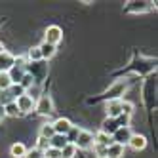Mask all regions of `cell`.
I'll list each match as a JSON object with an SVG mask.
<instances>
[{
	"label": "cell",
	"mask_w": 158,
	"mask_h": 158,
	"mask_svg": "<svg viewBox=\"0 0 158 158\" xmlns=\"http://www.w3.org/2000/svg\"><path fill=\"white\" fill-rule=\"evenodd\" d=\"M128 147L133 152H141V151L147 149V137L143 133H133L130 137V141H128Z\"/></svg>",
	"instance_id": "8fae6325"
},
{
	"label": "cell",
	"mask_w": 158,
	"mask_h": 158,
	"mask_svg": "<svg viewBox=\"0 0 158 158\" xmlns=\"http://www.w3.org/2000/svg\"><path fill=\"white\" fill-rule=\"evenodd\" d=\"M4 112H6V118H21V112H19V109L15 105V101L4 105Z\"/></svg>",
	"instance_id": "ffe728a7"
},
{
	"label": "cell",
	"mask_w": 158,
	"mask_h": 158,
	"mask_svg": "<svg viewBox=\"0 0 158 158\" xmlns=\"http://www.w3.org/2000/svg\"><path fill=\"white\" fill-rule=\"evenodd\" d=\"M12 78H10L8 73H0V92H4V89H8L10 86H12Z\"/></svg>",
	"instance_id": "cb8c5ba5"
},
{
	"label": "cell",
	"mask_w": 158,
	"mask_h": 158,
	"mask_svg": "<svg viewBox=\"0 0 158 158\" xmlns=\"http://www.w3.org/2000/svg\"><path fill=\"white\" fill-rule=\"evenodd\" d=\"M38 50H40V55H42V61H46V63L57 53V46H52V44H48V42H42L38 46Z\"/></svg>",
	"instance_id": "9a60e30c"
},
{
	"label": "cell",
	"mask_w": 158,
	"mask_h": 158,
	"mask_svg": "<svg viewBox=\"0 0 158 158\" xmlns=\"http://www.w3.org/2000/svg\"><path fill=\"white\" fill-rule=\"evenodd\" d=\"M2 52H6V46H4V42H0V53Z\"/></svg>",
	"instance_id": "f1b7e54d"
},
{
	"label": "cell",
	"mask_w": 158,
	"mask_h": 158,
	"mask_svg": "<svg viewBox=\"0 0 158 158\" xmlns=\"http://www.w3.org/2000/svg\"><path fill=\"white\" fill-rule=\"evenodd\" d=\"M35 112H36L38 116H42V118H48V116H52L53 112H55V105H53V99H52V95H48V94H42V95L36 99Z\"/></svg>",
	"instance_id": "7a4b0ae2"
},
{
	"label": "cell",
	"mask_w": 158,
	"mask_h": 158,
	"mask_svg": "<svg viewBox=\"0 0 158 158\" xmlns=\"http://www.w3.org/2000/svg\"><path fill=\"white\" fill-rule=\"evenodd\" d=\"M131 135H133L131 126H122V128H118L114 133L110 135V139H112V143H118V145H124V147H126Z\"/></svg>",
	"instance_id": "52a82bcc"
},
{
	"label": "cell",
	"mask_w": 158,
	"mask_h": 158,
	"mask_svg": "<svg viewBox=\"0 0 158 158\" xmlns=\"http://www.w3.org/2000/svg\"><path fill=\"white\" fill-rule=\"evenodd\" d=\"M4 120H6V112H4V107L0 105V126L4 124Z\"/></svg>",
	"instance_id": "83f0119b"
},
{
	"label": "cell",
	"mask_w": 158,
	"mask_h": 158,
	"mask_svg": "<svg viewBox=\"0 0 158 158\" xmlns=\"http://www.w3.org/2000/svg\"><path fill=\"white\" fill-rule=\"evenodd\" d=\"M105 114L107 118H118L122 114V99L105 101Z\"/></svg>",
	"instance_id": "9c48e42d"
},
{
	"label": "cell",
	"mask_w": 158,
	"mask_h": 158,
	"mask_svg": "<svg viewBox=\"0 0 158 158\" xmlns=\"http://www.w3.org/2000/svg\"><path fill=\"white\" fill-rule=\"evenodd\" d=\"M15 67V55L12 52H2L0 53V73H10Z\"/></svg>",
	"instance_id": "30bf717a"
},
{
	"label": "cell",
	"mask_w": 158,
	"mask_h": 158,
	"mask_svg": "<svg viewBox=\"0 0 158 158\" xmlns=\"http://www.w3.org/2000/svg\"><path fill=\"white\" fill-rule=\"evenodd\" d=\"M23 158H44V154H42L38 149H35V147H32V149L27 151V154H25Z\"/></svg>",
	"instance_id": "4316f807"
},
{
	"label": "cell",
	"mask_w": 158,
	"mask_h": 158,
	"mask_svg": "<svg viewBox=\"0 0 158 158\" xmlns=\"http://www.w3.org/2000/svg\"><path fill=\"white\" fill-rule=\"evenodd\" d=\"M154 4L156 2H137V0H133V2H126V12L133 14V15H139V14H145L149 10L156 8Z\"/></svg>",
	"instance_id": "8992f818"
},
{
	"label": "cell",
	"mask_w": 158,
	"mask_h": 158,
	"mask_svg": "<svg viewBox=\"0 0 158 158\" xmlns=\"http://www.w3.org/2000/svg\"><path fill=\"white\" fill-rule=\"evenodd\" d=\"M63 40V29L59 25H48L44 31V42L52 44V46H57Z\"/></svg>",
	"instance_id": "277c9868"
},
{
	"label": "cell",
	"mask_w": 158,
	"mask_h": 158,
	"mask_svg": "<svg viewBox=\"0 0 158 158\" xmlns=\"http://www.w3.org/2000/svg\"><path fill=\"white\" fill-rule=\"evenodd\" d=\"M38 135L40 137H44V139H52L53 135H55V131H53V126H52V122H44L42 126H40V131H38Z\"/></svg>",
	"instance_id": "d6986e66"
},
{
	"label": "cell",
	"mask_w": 158,
	"mask_h": 158,
	"mask_svg": "<svg viewBox=\"0 0 158 158\" xmlns=\"http://www.w3.org/2000/svg\"><path fill=\"white\" fill-rule=\"evenodd\" d=\"M122 114H124V116H128V118H131V116L135 114V105L131 103V101L122 99Z\"/></svg>",
	"instance_id": "7402d4cb"
},
{
	"label": "cell",
	"mask_w": 158,
	"mask_h": 158,
	"mask_svg": "<svg viewBox=\"0 0 158 158\" xmlns=\"http://www.w3.org/2000/svg\"><path fill=\"white\" fill-rule=\"evenodd\" d=\"M110 143H112L110 135H107L103 131H95L94 133V145H97V147H109Z\"/></svg>",
	"instance_id": "2e32d148"
},
{
	"label": "cell",
	"mask_w": 158,
	"mask_h": 158,
	"mask_svg": "<svg viewBox=\"0 0 158 158\" xmlns=\"http://www.w3.org/2000/svg\"><path fill=\"white\" fill-rule=\"evenodd\" d=\"M25 57H27L29 63H38V61H42V55H40L38 46H31V48L25 52Z\"/></svg>",
	"instance_id": "e0dca14e"
},
{
	"label": "cell",
	"mask_w": 158,
	"mask_h": 158,
	"mask_svg": "<svg viewBox=\"0 0 158 158\" xmlns=\"http://www.w3.org/2000/svg\"><path fill=\"white\" fill-rule=\"evenodd\" d=\"M42 154H44V158H61V151L52 149V147H50V149H46Z\"/></svg>",
	"instance_id": "484cf974"
},
{
	"label": "cell",
	"mask_w": 158,
	"mask_h": 158,
	"mask_svg": "<svg viewBox=\"0 0 158 158\" xmlns=\"http://www.w3.org/2000/svg\"><path fill=\"white\" fill-rule=\"evenodd\" d=\"M35 84H36V82H35V78H32V76H31V74H29V73L25 71L23 78H21V80H19V86H21V88H23L25 92H27V89H29V88H32Z\"/></svg>",
	"instance_id": "603a6c76"
},
{
	"label": "cell",
	"mask_w": 158,
	"mask_h": 158,
	"mask_svg": "<svg viewBox=\"0 0 158 158\" xmlns=\"http://www.w3.org/2000/svg\"><path fill=\"white\" fill-rule=\"evenodd\" d=\"M128 80H114L103 94V99L105 101H112V99H124V95H126L128 92Z\"/></svg>",
	"instance_id": "6da1fadb"
},
{
	"label": "cell",
	"mask_w": 158,
	"mask_h": 158,
	"mask_svg": "<svg viewBox=\"0 0 158 158\" xmlns=\"http://www.w3.org/2000/svg\"><path fill=\"white\" fill-rule=\"evenodd\" d=\"M35 149H38L40 152H44L46 149H50V141H48V139H44V137H40V135H38V137H36V143H35Z\"/></svg>",
	"instance_id": "d4e9b609"
},
{
	"label": "cell",
	"mask_w": 158,
	"mask_h": 158,
	"mask_svg": "<svg viewBox=\"0 0 158 158\" xmlns=\"http://www.w3.org/2000/svg\"><path fill=\"white\" fill-rule=\"evenodd\" d=\"M67 143H69V141H67V135H57V133H55L53 137L50 139V147H52V149H57V151H61Z\"/></svg>",
	"instance_id": "ac0fdd59"
},
{
	"label": "cell",
	"mask_w": 158,
	"mask_h": 158,
	"mask_svg": "<svg viewBox=\"0 0 158 158\" xmlns=\"http://www.w3.org/2000/svg\"><path fill=\"white\" fill-rule=\"evenodd\" d=\"M74 145L78 151H92L94 149V131L80 128V131H78L76 139H74Z\"/></svg>",
	"instance_id": "3957f363"
},
{
	"label": "cell",
	"mask_w": 158,
	"mask_h": 158,
	"mask_svg": "<svg viewBox=\"0 0 158 158\" xmlns=\"http://www.w3.org/2000/svg\"><path fill=\"white\" fill-rule=\"evenodd\" d=\"M126 156V147L118 143H110L105 151V158H124Z\"/></svg>",
	"instance_id": "4fadbf2b"
},
{
	"label": "cell",
	"mask_w": 158,
	"mask_h": 158,
	"mask_svg": "<svg viewBox=\"0 0 158 158\" xmlns=\"http://www.w3.org/2000/svg\"><path fill=\"white\" fill-rule=\"evenodd\" d=\"M76 154H78V149L74 143H67L61 149V158H74Z\"/></svg>",
	"instance_id": "44dd1931"
},
{
	"label": "cell",
	"mask_w": 158,
	"mask_h": 158,
	"mask_svg": "<svg viewBox=\"0 0 158 158\" xmlns=\"http://www.w3.org/2000/svg\"><path fill=\"white\" fill-rule=\"evenodd\" d=\"M118 128H122V124L118 122V118H105L103 122H101L99 131H103V133H107V135H112Z\"/></svg>",
	"instance_id": "7c38bea8"
},
{
	"label": "cell",
	"mask_w": 158,
	"mask_h": 158,
	"mask_svg": "<svg viewBox=\"0 0 158 158\" xmlns=\"http://www.w3.org/2000/svg\"><path fill=\"white\" fill-rule=\"evenodd\" d=\"M15 105H17V109H19V112H21V116H25V114H31V112H35L36 101L32 99L31 95L23 94V95H19V97L15 99Z\"/></svg>",
	"instance_id": "5b68a950"
},
{
	"label": "cell",
	"mask_w": 158,
	"mask_h": 158,
	"mask_svg": "<svg viewBox=\"0 0 158 158\" xmlns=\"http://www.w3.org/2000/svg\"><path fill=\"white\" fill-rule=\"evenodd\" d=\"M52 126H53V131L57 133V135H67L71 131V128L74 126V124L69 120V118H65V116H59V118H55L52 122Z\"/></svg>",
	"instance_id": "ba28073f"
},
{
	"label": "cell",
	"mask_w": 158,
	"mask_h": 158,
	"mask_svg": "<svg viewBox=\"0 0 158 158\" xmlns=\"http://www.w3.org/2000/svg\"><path fill=\"white\" fill-rule=\"evenodd\" d=\"M27 145L23 141H14L12 145H10V156L12 158H23L27 154Z\"/></svg>",
	"instance_id": "5bb4252c"
}]
</instances>
